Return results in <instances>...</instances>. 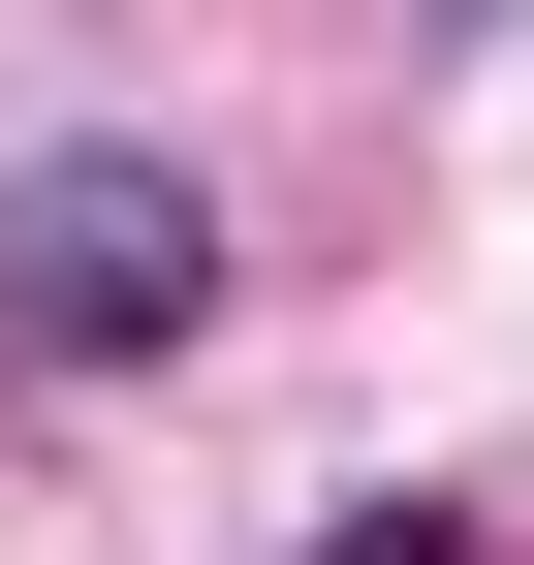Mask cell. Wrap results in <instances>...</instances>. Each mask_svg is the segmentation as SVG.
I'll return each mask as SVG.
<instances>
[{
  "mask_svg": "<svg viewBox=\"0 0 534 565\" xmlns=\"http://www.w3.org/2000/svg\"><path fill=\"white\" fill-rule=\"evenodd\" d=\"M0 345H32V377H158V345H221V158H158V126H32V158H0Z\"/></svg>",
  "mask_w": 534,
  "mask_h": 565,
  "instance_id": "obj_1",
  "label": "cell"
},
{
  "mask_svg": "<svg viewBox=\"0 0 534 565\" xmlns=\"http://www.w3.org/2000/svg\"><path fill=\"white\" fill-rule=\"evenodd\" d=\"M284 565H472V503H346V534H284Z\"/></svg>",
  "mask_w": 534,
  "mask_h": 565,
  "instance_id": "obj_2",
  "label": "cell"
}]
</instances>
